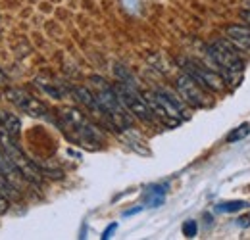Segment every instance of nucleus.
<instances>
[{
  "label": "nucleus",
  "mask_w": 250,
  "mask_h": 240,
  "mask_svg": "<svg viewBox=\"0 0 250 240\" xmlns=\"http://www.w3.org/2000/svg\"><path fill=\"white\" fill-rule=\"evenodd\" d=\"M91 81H93L94 87H96L94 96H96V100H98V104H100V108H102V112H104L108 123L114 125V127L120 129V131L129 129L133 120H131L129 112L125 110V106L122 104V100L118 98L114 87H110V85H108L104 79H100V77H91Z\"/></svg>",
  "instance_id": "nucleus-1"
},
{
  "label": "nucleus",
  "mask_w": 250,
  "mask_h": 240,
  "mask_svg": "<svg viewBox=\"0 0 250 240\" xmlns=\"http://www.w3.org/2000/svg\"><path fill=\"white\" fill-rule=\"evenodd\" d=\"M249 135H250V125L249 123H243V125H239L233 133L227 135V142H239V140H243V139L249 137Z\"/></svg>",
  "instance_id": "nucleus-14"
},
{
  "label": "nucleus",
  "mask_w": 250,
  "mask_h": 240,
  "mask_svg": "<svg viewBox=\"0 0 250 240\" xmlns=\"http://www.w3.org/2000/svg\"><path fill=\"white\" fill-rule=\"evenodd\" d=\"M206 50H208V54L212 56V60L216 61L219 67H223L225 71H229V73H241V71H243L245 63L241 60V56L235 52V48L231 46L229 40H225V39H216V40H212V42L206 46Z\"/></svg>",
  "instance_id": "nucleus-7"
},
{
  "label": "nucleus",
  "mask_w": 250,
  "mask_h": 240,
  "mask_svg": "<svg viewBox=\"0 0 250 240\" xmlns=\"http://www.w3.org/2000/svg\"><path fill=\"white\" fill-rule=\"evenodd\" d=\"M10 210V200H8V196L2 192V188H0V215H4L6 211Z\"/></svg>",
  "instance_id": "nucleus-17"
},
{
  "label": "nucleus",
  "mask_w": 250,
  "mask_h": 240,
  "mask_svg": "<svg viewBox=\"0 0 250 240\" xmlns=\"http://www.w3.org/2000/svg\"><path fill=\"white\" fill-rule=\"evenodd\" d=\"M4 96H6L8 102H12L16 108H20L21 112L29 114L33 118H44L46 112H48V108H46L44 102H41L39 98L27 94L25 90H21V89H8Z\"/></svg>",
  "instance_id": "nucleus-9"
},
{
  "label": "nucleus",
  "mask_w": 250,
  "mask_h": 240,
  "mask_svg": "<svg viewBox=\"0 0 250 240\" xmlns=\"http://www.w3.org/2000/svg\"><path fill=\"white\" fill-rule=\"evenodd\" d=\"M179 65L183 67V71L190 75L198 85H202L206 90L212 92H223L225 90V81L218 71H214L212 67L202 65L200 61L190 60V58H179Z\"/></svg>",
  "instance_id": "nucleus-5"
},
{
  "label": "nucleus",
  "mask_w": 250,
  "mask_h": 240,
  "mask_svg": "<svg viewBox=\"0 0 250 240\" xmlns=\"http://www.w3.org/2000/svg\"><path fill=\"white\" fill-rule=\"evenodd\" d=\"M2 131L12 139V140H18L20 133H21V120L16 116V114H2V123H0Z\"/></svg>",
  "instance_id": "nucleus-13"
},
{
  "label": "nucleus",
  "mask_w": 250,
  "mask_h": 240,
  "mask_svg": "<svg viewBox=\"0 0 250 240\" xmlns=\"http://www.w3.org/2000/svg\"><path fill=\"white\" fill-rule=\"evenodd\" d=\"M114 90H116L118 98L122 100L125 110H127L131 116H135L137 120H141L143 123H154L156 116L152 114V110H150L146 98L137 90L135 85H129V83L120 81V83L114 85Z\"/></svg>",
  "instance_id": "nucleus-4"
},
{
  "label": "nucleus",
  "mask_w": 250,
  "mask_h": 240,
  "mask_svg": "<svg viewBox=\"0 0 250 240\" xmlns=\"http://www.w3.org/2000/svg\"><path fill=\"white\" fill-rule=\"evenodd\" d=\"M0 173H2V177L8 180L16 190L20 188V182H21V180H25L21 175H20V171L16 169V165L12 163L10 156H8L6 150L2 148V144H0Z\"/></svg>",
  "instance_id": "nucleus-10"
},
{
  "label": "nucleus",
  "mask_w": 250,
  "mask_h": 240,
  "mask_svg": "<svg viewBox=\"0 0 250 240\" xmlns=\"http://www.w3.org/2000/svg\"><path fill=\"white\" fill-rule=\"evenodd\" d=\"M0 144H2V148L6 150V154L10 156L12 163L16 165V169L20 171V175H21L23 179L27 180V182H31V184H41V182H42V173L27 160V156L16 146V140H12L4 131H2V135H0Z\"/></svg>",
  "instance_id": "nucleus-6"
},
{
  "label": "nucleus",
  "mask_w": 250,
  "mask_h": 240,
  "mask_svg": "<svg viewBox=\"0 0 250 240\" xmlns=\"http://www.w3.org/2000/svg\"><path fill=\"white\" fill-rule=\"evenodd\" d=\"M143 96L146 98L152 114L167 127H175L188 118L187 110L183 108V102L175 100L171 94L164 90H146L143 92Z\"/></svg>",
  "instance_id": "nucleus-3"
},
{
  "label": "nucleus",
  "mask_w": 250,
  "mask_h": 240,
  "mask_svg": "<svg viewBox=\"0 0 250 240\" xmlns=\"http://www.w3.org/2000/svg\"><path fill=\"white\" fill-rule=\"evenodd\" d=\"M249 204L243 202V200H229V202H221L218 206L219 211H225V213H233V211H241L245 210Z\"/></svg>",
  "instance_id": "nucleus-15"
},
{
  "label": "nucleus",
  "mask_w": 250,
  "mask_h": 240,
  "mask_svg": "<svg viewBox=\"0 0 250 240\" xmlns=\"http://www.w3.org/2000/svg\"><path fill=\"white\" fill-rule=\"evenodd\" d=\"M225 33H227V39L231 42H235L239 48L250 52V25L249 27H245V25H229L225 29Z\"/></svg>",
  "instance_id": "nucleus-11"
},
{
  "label": "nucleus",
  "mask_w": 250,
  "mask_h": 240,
  "mask_svg": "<svg viewBox=\"0 0 250 240\" xmlns=\"http://www.w3.org/2000/svg\"><path fill=\"white\" fill-rule=\"evenodd\" d=\"M116 229H118V223H112V225H110V227H108V229L102 233V239H104V240L110 239V237H112V233H114Z\"/></svg>",
  "instance_id": "nucleus-18"
},
{
  "label": "nucleus",
  "mask_w": 250,
  "mask_h": 240,
  "mask_svg": "<svg viewBox=\"0 0 250 240\" xmlns=\"http://www.w3.org/2000/svg\"><path fill=\"white\" fill-rule=\"evenodd\" d=\"M60 123H62L63 133L83 144V146H93V144H100L102 142V135L100 131L94 127L91 121L87 120V116L75 108H65L60 112Z\"/></svg>",
  "instance_id": "nucleus-2"
},
{
  "label": "nucleus",
  "mask_w": 250,
  "mask_h": 240,
  "mask_svg": "<svg viewBox=\"0 0 250 240\" xmlns=\"http://www.w3.org/2000/svg\"><path fill=\"white\" fill-rule=\"evenodd\" d=\"M0 123H2V112H0Z\"/></svg>",
  "instance_id": "nucleus-21"
},
{
  "label": "nucleus",
  "mask_w": 250,
  "mask_h": 240,
  "mask_svg": "<svg viewBox=\"0 0 250 240\" xmlns=\"http://www.w3.org/2000/svg\"><path fill=\"white\" fill-rule=\"evenodd\" d=\"M73 92H75L77 100H79L83 106H87V108L93 112L94 116H102V118L106 120V116H104V112H102V108H100V104H98V100H96L94 92H91V90L85 89V87H75V89H73Z\"/></svg>",
  "instance_id": "nucleus-12"
},
{
  "label": "nucleus",
  "mask_w": 250,
  "mask_h": 240,
  "mask_svg": "<svg viewBox=\"0 0 250 240\" xmlns=\"http://www.w3.org/2000/svg\"><path fill=\"white\" fill-rule=\"evenodd\" d=\"M4 83H6V73L0 69V85H4Z\"/></svg>",
  "instance_id": "nucleus-20"
},
{
  "label": "nucleus",
  "mask_w": 250,
  "mask_h": 240,
  "mask_svg": "<svg viewBox=\"0 0 250 240\" xmlns=\"http://www.w3.org/2000/svg\"><path fill=\"white\" fill-rule=\"evenodd\" d=\"M196 233H198V225H196V221L188 219V221H185V223H183V235H185L187 239L196 237Z\"/></svg>",
  "instance_id": "nucleus-16"
},
{
  "label": "nucleus",
  "mask_w": 250,
  "mask_h": 240,
  "mask_svg": "<svg viewBox=\"0 0 250 240\" xmlns=\"http://www.w3.org/2000/svg\"><path fill=\"white\" fill-rule=\"evenodd\" d=\"M241 18H243V20H245V21H247V23H249V25H250V12H249V10H245V12H241Z\"/></svg>",
  "instance_id": "nucleus-19"
},
{
  "label": "nucleus",
  "mask_w": 250,
  "mask_h": 240,
  "mask_svg": "<svg viewBox=\"0 0 250 240\" xmlns=\"http://www.w3.org/2000/svg\"><path fill=\"white\" fill-rule=\"evenodd\" d=\"M177 92L183 98V102H187L192 108H208L212 104V98L206 94V89L202 85H198L190 75L183 71V75L177 77Z\"/></svg>",
  "instance_id": "nucleus-8"
}]
</instances>
